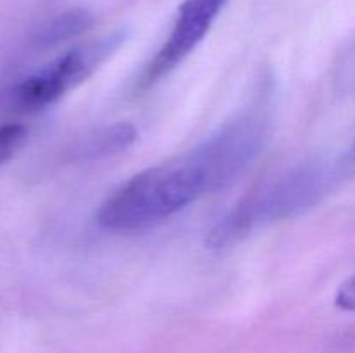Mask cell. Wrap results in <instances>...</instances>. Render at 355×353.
Instances as JSON below:
<instances>
[{"mask_svg": "<svg viewBox=\"0 0 355 353\" xmlns=\"http://www.w3.org/2000/svg\"><path fill=\"white\" fill-rule=\"evenodd\" d=\"M335 179V166L318 159L267 176L214 225L208 246L229 248L266 225L304 213L322 199Z\"/></svg>", "mask_w": 355, "mask_h": 353, "instance_id": "7a4b0ae2", "label": "cell"}, {"mask_svg": "<svg viewBox=\"0 0 355 353\" xmlns=\"http://www.w3.org/2000/svg\"><path fill=\"white\" fill-rule=\"evenodd\" d=\"M349 159H350V161H355V144H354L352 151H350V154H349Z\"/></svg>", "mask_w": 355, "mask_h": 353, "instance_id": "9c48e42d", "label": "cell"}, {"mask_svg": "<svg viewBox=\"0 0 355 353\" xmlns=\"http://www.w3.org/2000/svg\"><path fill=\"white\" fill-rule=\"evenodd\" d=\"M135 141V128L127 123H118L113 127H106L89 135L85 142L78 147L80 158L97 159L104 156L114 154L121 149L128 147Z\"/></svg>", "mask_w": 355, "mask_h": 353, "instance_id": "5b68a950", "label": "cell"}, {"mask_svg": "<svg viewBox=\"0 0 355 353\" xmlns=\"http://www.w3.org/2000/svg\"><path fill=\"white\" fill-rule=\"evenodd\" d=\"M28 132L23 125L9 123L0 127V165L9 161L26 142Z\"/></svg>", "mask_w": 355, "mask_h": 353, "instance_id": "52a82bcc", "label": "cell"}, {"mask_svg": "<svg viewBox=\"0 0 355 353\" xmlns=\"http://www.w3.org/2000/svg\"><path fill=\"white\" fill-rule=\"evenodd\" d=\"M125 31L104 35L62 54L40 71L24 78L14 90L16 102L26 111L44 109L58 102L89 80L125 42Z\"/></svg>", "mask_w": 355, "mask_h": 353, "instance_id": "3957f363", "label": "cell"}, {"mask_svg": "<svg viewBox=\"0 0 355 353\" xmlns=\"http://www.w3.org/2000/svg\"><path fill=\"white\" fill-rule=\"evenodd\" d=\"M336 307L345 311H355V273L340 286L335 298Z\"/></svg>", "mask_w": 355, "mask_h": 353, "instance_id": "ba28073f", "label": "cell"}, {"mask_svg": "<svg viewBox=\"0 0 355 353\" xmlns=\"http://www.w3.org/2000/svg\"><path fill=\"white\" fill-rule=\"evenodd\" d=\"M92 26V16L83 9H75L64 12L58 19L52 21L45 31L42 33V40L47 44H58L66 38L78 37L80 33L87 31Z\"/></svg>", "mask_w": 355, "mask_h": 353, "instance_id": "8992f818", "label": "cell"}, {"mask_svg": "<svg viewBox=\"0 0 355 353\" xmlns=\"http://www.w3.org/2000/svg\"><path fill=\"white\" fill-rule=\"evenodd\" d=\"M205 144L149 166L121 183L101 203L96 220L118 234L139 232L162 224L205 194L225 189Z\"/></svg>", "mask_w": 355, "mask_h": 353, "instance_id": "6da1fadb", "label": "cell"}, {"mask_svg": "<svg viewBox=\"0 0 355 353\" xmlns=\"http://www.w3.org/2000/svg\"><path fill=\"white\" fill-rule=\"evenodd\" d=\"M225 3L227 0H182L168 37L139 78V89H149L182 64L205 40Z\"/></svg>", "mask_w": 355, "mask_h": 353, "instance_id": "277c9868", "label": "cell"}]
</instances>
